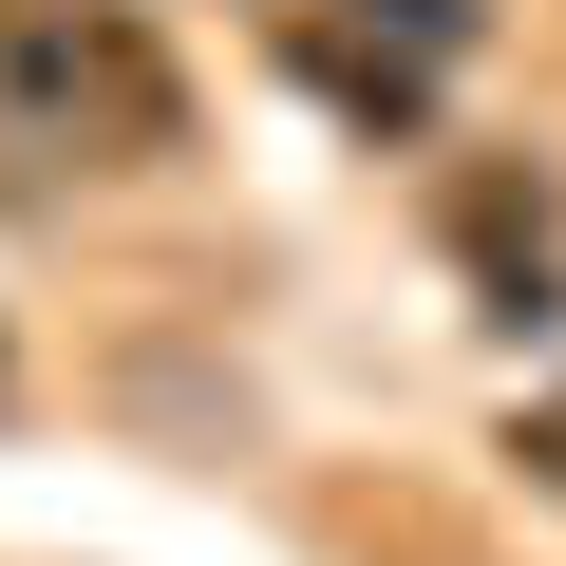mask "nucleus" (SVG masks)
<instances>
[{
	"label": "nucleus",
	"mask_w": 566,
	"mask_h": 566,
	"mask_svg": "<svg viewBox=\"0 0 566 566\" xmlns=\"http://www.w3.org/2000/svg\"><path fill=\"white\" fill-rule=\"evenodd\" d=\"M189 151V76L114 0H0V170H151Z\"/></svg>",
	"instance_id": "f257e3e1"
},
{
	"label": "nucleus",
	"mask_w": 566,
	"mask_h": 566,
	"mask_svg": "<svg viewBox=\"0 0 566 566\" xmlns=\"http://www.w3.org/2000/svg\"><path fill=\"white\" fill-rule=\"evenodd\" d=\"M510 453H528V472H547V491H566V397H547V416H528V434H510Z\"/></svg>",
	"instance_id": "f03ea898"
}]
</instances>
